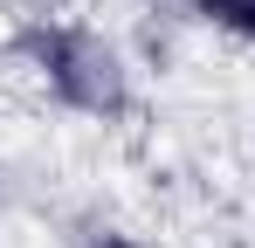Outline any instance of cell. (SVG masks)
<instances>
[{
    "instance_id": "1",
    "label": "cell",
    "mask_w": 255,
    "mask_h": 248,
    "mask_svg": "<svg viewBox=\"0 0 255 248\" xmlns=\"http://www.w3.org/2000/svg\"><path fill=\"white\" fill-rule=\"evenodd\" d=\"M14 48L35 62V76H42L69 111H83V118H125L131 111V76H125V62H118V48L97 41L90 28L35 21V28L14 35Z\"/></svg>"
},
{
    "instance_id": "3",
    "label": "cell",
    "mask_w": 255,
    "mask_h": 248,
    "mask_svg": "<svg viewBox=\"0 0 255 248\" xmlns=\"http://www.w3.org/2000/svg\"><path fill=\"white\" fill-rule=\"evenodd\" d=\"M83 248H138V242H131V235H118V228H97Z\"/></svg>"
},
{
    "instance_id": "2",
    "label": "cell",
    "mask_w": 255,
    "mask_h": 248,
    "mask_svg": "<svg viewBox=\"0 0 255 248\" xmlns=\"http://www.w3.org/2000/svg\"><path fill=\"white\" fill-rule=\"evenodd\" d=\"M193 14L228 28V35H242V41H255V0H193Z\"/></svg>"
}]
</instances>
